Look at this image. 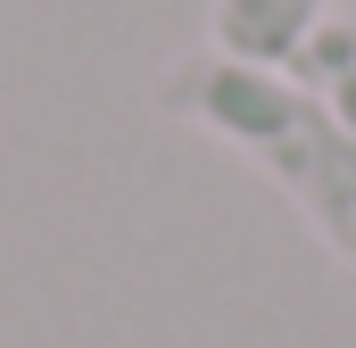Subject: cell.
Returning a JSON list of instances; mask_svg holds the SVG:
<instances>
[{
    "label": "cell",
    "mask_w": 356,
    "mask_h": 348,
    "mask_svg": "<svg viewBox=\"0 0 356 348\" xmlns=\"http://www.w3.org/2000/svg\"><path fill=\"white\" fill-rule=\"evenodd\" d=\"M158 100L175 116H191V125H207L216 141H232L315 224V241L356 265V133L298 75H266V67L191 50V58L166 67Z\"/></svg>",
    "instance_id": "cell-1"
},
{
    "label": "cell",
    "mask_w": 356,
    "mask_h": 348,
    "mask_svg": "<svg viewBox=\"0 0 356 348\" xmlns=\"http://www.w3.org/2000/svg\"><path fill=\"white\" fill-rule=\"evenodd\" d=\"M323 25H332V0H216L207 8V50L241 58V67H266V75H290L298 50Z\"/></svg>",
    "instance_id": "cell-2"
},
{
    "label": "cell",
    "mask_w": 356,
    "mask_h": 348,
    "mask_svg": "<svg viewBox=\"0 0 356 348\" xmlns=\"http://www.w3.org/2000/svg\"><path fill=\"white\" fill-rule=\"evenodd\" d=\"M290 75H298V84H307V91H315V100H323V108L356 133V25H348V17H332V25L298 50V67H290Z\"/></svg>",
    "instance_id": "cell-3"
}]
</instances>
